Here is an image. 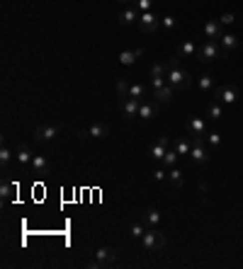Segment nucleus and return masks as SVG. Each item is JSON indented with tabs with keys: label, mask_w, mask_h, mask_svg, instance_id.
Wrapping results in <instances>:
<instances>
[{
	"label": "nucleus",
	"mask_w": 243,
	"mask_h": 269,
	"mask_svg": "<svg viewBox=\"0 0 243 269\" xmlns=\"http://www.w3.org/2000/svg\"><path fill=\"white\" fill-rule=\"evenodd\" d=\"M168 63V85H173L175 90H187L190 88V71H185L183 66H180V58L178 56H173L170 61H166Z\"/></svg>",
	"instance_id": "nucleus-1"
},
{
	"label": "nucleus",
	"mask_w": 243,
	"mask_h": 269,
	"mask_svg": "<svg viewBox=\"0 0 243 269\" xmlns=\"http://www.w3.org/2000/svg\"><path fill=\"white\" fill-rule=\"evenodd\" d=\"M141 248L146 252H161L166 248V235L161 231H156V228H149L144 233V238H141Z\"/></svg>",
	"instance_id": "nucleus-2"
},
{
	"label": "nucleus",
	"mask_w": 243,
	"mask_h": 269,
	"mask_svg": "<svg viewBox=\"0 0 243 269\" xmlns=\"http://www.w3.org/2000/svg\"><path fill=\"white\" fill-rule=\"evenodd\" d=\"M200 63H209V61H217V58H224L222 54V46L217 44V41H212V39H207L205 44L197 49V56H195Z\"/></svg>",
	"instance_id": "nucleus-3"
},
{
	"label": "nucleus",
	"mask_w": 243,
	"mask_h": 269,
	"mask_svg": "<svg viewBox=\"0 0 243 269\" xmlns=\"http://www.w3.org/2000/svg\"><path fill=\"white\" fill-rule=\"evenodd\" d=\"M190 160L195 165H207L209 162V150L205 145V136H192V148H190Z\"/></svg>",
	"instance_id": "nucleus-4"
},
{
	"label": "nucleus",
	"mask_w": 243,
	"mask_h": 269,
	"mask_svg": "<svg viewBox=\"0 0 243 269\" xmlns=\"http://www.w3.org/2000/svg\"><path fill=\"white\" fill-rule=\"evenodd\" d=\"M139 27H141V32H144V34H156V32L161 29V17H158L153 10H149V12H141Z\"/></svg>",
	"instance_id": "nucleus-5"
},
{
	"label": "nucleus",
	"mask_w": 243,
	"mask_h": 269,
	"mask_svg": "<svg viewBox=\"0 0 243 269\" xmlns=\"http://www.w3.org/2000/svg\"><path fill=\"white\" fill-rule=\"evenodd\" d=\"M56 136H58V126H54V124H41L34 129V141L37 143H49Z\"/></svg>",
	"instance_id": "nucleus-6"
},
{
	"label": "nucleus",
	"mask_w": 243,
	"mask_h": 269,
	"mask_svg": "<svg viewBox=\"0 0 243 269\" xmlns=\"http://www.w3.org/2000/svg\"><path fill=\"white\" fill-rule=\"evenodd\" d=\"M110 136V126L107 124H93L90 129H80L78 131V138H107Z\"/></svg>",
	"instance_id": "nucleus-7"
},
{
	"label": "nucleus",
	"mask_w": 243,
	"mask_h": 269,
	"mask_svg": "<svg viewBox=\"0 0 243 269\" xmlns=\"http://www.w3.org/2000/svg\"><path fill=\"white\" fill-rule=\"evenodd\" d=\"M114 260H117V255H114L112 248H97V250H95V262H97V267L100 269L112 267Z\"/></svg>",
	"instance_id": "nucleus-8"
},
{
	"label": "nucleus",
	"mask_w": 243,
	"mask_h": 269,
	"mask_svg": "<svg viewBox=\"0 0 243 269\" xmlns=\"http://www.w3.org/2000/svg\"><path fill=\"white\" fill-rule=\"evenodd\" d=\"M217 100H219L222 105H234V102L239 100L236 85H222V88H217Z\"/></svg>",
	"instance_id": "nucleus-9"
},
{
	"label": "nucleus",
	"mask_w": 243,
	"mask_h": 269,
	"mask_svg": "<svg viewBox=\"0 0 243 269\" xmlns=\"http://www.w3.org/2000/svg\"><path fill=\"white\" fill-rule=\"evenodd\" d=\"M197 44L192 41V39H185V41H180L178 44V49H175V56L183 61V58H192V56H197Z\"/></svg>",
	"instance_id": "nucleus-10"
},
{
	"label": "nucleus",
	"mask_w": 243,
	"mask_h": 269,
	"mask_svg": "<svg viewBox=\"0 0 243 269\" xmlns=\"http://www.w3.org/2000/svg\"><path fill=\"white\" fill-rule=\"evenodd\" d=\"M144 100H136V97H124L122 100V114L131 119V117H139V107H141Z\"/></svg>",
	"instance_id": "nucleus-11"
},
{
	"label": "nucleus",
	"mask_w": 243,
	"mask_h": 269,
	"mask_svg": "<svg viewBox=\"0 0 243 269\" xmlns=\"http://www.w3.org/2000/svg\"><path fill=\"white\" fill-rule=\"evenodd\" d=\"M156 114H158V102H156V100H144V102H141V107H139V119L151 122Z\"/></svg>",
	"instance_id": "nucleus-12"
},
{
	"label": "nucleus",
	"mask_w": 243,
	"mask_h": 269,
	"mask_svg": "<svg viewBox=\"0 0 243 269\" xmlns=\"http://www.w3.org/2000/svg\"><path fill=\"white\" fill-rule=\"evenodd\" d=\"M185 126H187V131H190V136H205L207 134V122L202 117H190Z\"/></svg>",
	"instance_id": "nucleus-13"
},
{
	"label": "nucleus",
	"mask_w": 243,
	"mask_h": 269,
	"mask_svg": "<svg viewBox=\"0 0 243 269\" xmlns=\"http://www.w3.org/2000/svg\"><path fill=\"white\" fill-rule=\"evenodd\" d=\"M173 95H175V88L173 85H163V88H156L153 90V100L158 102V105H168V102H173Z\"/></svg>",
	"instance_id": "nucleus-14"
},
{
	"label": "nucleus",
	"mask_w": 243,
	"mask_h": 269,
	"mask_svg": "<svg viewBox=\"0 0 243 269\" xmlns=\"http://www.w3.org/2000/svg\"><path fill=\"white\" fill-rule=\"evenodd\" d=\"M151 158L153 160H163V155L168 153V136H158V141L151 145Z\"/></svg>",
	"instance_id": "nucleus-15"
},
{
	"label": "nucleus",
	"mask_w": 243,
	"mask_h": 269,
	"mask_svg": "<svg viewBox=\"0 0 243 269\" xmlns=\"http://www.w3.org/2000/svg\"><path fill=\"white\" fill-rule=\"evenodd\" d=\"M219 46H222V54H231V51H236L239 49V39L234 34H222L219 36Z\"/></svg>",
	"instance_id": "nucleus-16"
},
{
	"label": "nucleus",
	"mask_w": 243,
	"mask_h": 269,
	"mask_svg": "<svg viewBox=\"0 0 243 269\" xmlns=\"http://www.w3.org/2000/svg\"><path fill=\"white\" fill-rule=\"evenodd\" d=\"M15 158H17L19 165H29L32 158H34V153H32V148L27 143H19L17 148H15Z\"/></svg>",
	"instance_id": "nucleus-17"
},
{
	"label": "nucleus",
	"mask_w": 243,
	"mask_h": 269,
	"mask_svg": "<svg viewBox=\"0 0 243 269\" xmlns=\"http://www.w3.org/2000/svg\"><path fill=\"white\" fill-rule=\"evenodd\" d=\"M139 19H141V17H139V12H136V7H134V5H131V7H124V10L119 12V22H122L124 27H131V24H136Z\"/></svg>",
	"instance_id": "nucleus-18"
},
{
	"label": "nucleus",
	"mask_w": 243,
	"mask_h": 269,
	"mask_svg": "<svg viewBox=\"0 0 243 269\" xmlns=\"http://www.w3.org/2000/svg\"><path fill=\"white\" fill-rule=\"evenodd\" d=\"M222 34H224V32H222V22H217V19H209V22L205 24V36H207V39L217 41V39H219Z\"/></svg>",
	"instance_id": "nucleus-19"
},
{
	"label": "nucleus",
	"mask_w": 243,
	"mask_h": 269,
	"mask_svg": "<svg viewBox=\"0 0 243 269\" xmlns=\"http://www.w3.org/2000/svg\"><path fill=\"white\" fill-rule=\"evenodd\" d=\"M29 165H32L34 175H46V172H49V160H46L44 155H34Z\"/></svg>",
	"instance_id": "nucleus-20"
},
{
	"label": "nucleus",
	"mask_w": 243,
	"mask_h": 269,
	"mask_svg": "<svg viewBox=\"0 0 243 269\" xmlns=\"http://www.w3.org/2000/svg\"><path fill=\"white\" fill-rule=\"evenodd\" d=\"M141 221L146 223V228H156V226H158V221H161V214H158L156 209H146L144 216H141Z\"/></svg>",
	"instance_id": "nucleus-21"
},
{
	"label": "nucleus",
	"mask_w": 243,
	"mask_h": 269,
	"mask_svg": "<svg viewBox=\"0 0 243 269\" xmlns=\"http://www.w3.org/2000/svg\"><path fill=\"white\" fill-rule=\"evenodd\" d=\"M146 92H149V88H146V85H141V83H131V85H129V97L146 100Z\"/></svg>",
	"instance_id": "nucleus-22"
},
{
	"label": "nucleus",
	"mask_w": 243,
	"mask_h": 269,
	"mask_svg": "<svg viewBox=\"0 0 243 269\" xmlns=\"http://www.w3.org/2000/svg\"><path fill=\"white\" fill-rule=\"evenodd\" d=\"M15 192H17V184H12V182L2 179V184H0V197H2V201H7V199L12 197Z\"/></svg>",
	"instance_id": "nucleus-23"
},
{
	"label": "nucleus",
	"mask_w": 243,
	"mask_h": 269,
	"mask_svg": "<svg viewBox=\"0 0 243 269\" xmlns=\"http://www.w3.org/2000/svg\"><path fill=\"white\" fill-rule=\"evenodd\" d=\"M190 148H192V143L187 141L185 136H178V138H175V150H178V155H190Z\"/></svg>",
	"instance_id": "nucleus-24"
},
{
	"label": "nucleus",
	"mask_w": 243,
	"mask_h": 269,
	"mask_svg": "<svg viewBox=\"0 0 243 269\" xmlns=\"http://www.w3.org/2000/svg\"><path fill=\"white\" fill-rule=\"evenodd\" d=\"M146 231H149V228H146V223H144V221H136V223H131V226H129L131 238H139V240L144 238V233H146Z\"/></svg>",
	"instance_id": "nucleus-25"
},
{
	"label": "nucleus",
	"mask_w": 243,
	"mask_h": 269,
	"mask_svg": "<svg viewBox=\"0 0 243 269\" xmlns=\"http://www.w3.org/2000/svg\"><path fill=\"white\" fill-rule=\"evenodd\" d=\"M168 75V63H153L151 66V78H166Z\"/></svg>",
	"instance_id": "nucleus-26"
},
{
	"label": "nucleus",
	"mask_w": 243,
	"mask_h": 269,
	"mask_svg": "<svg viewBox=\"0 0 243 269\" xmlns=\"http://www.w3.org/2000/svg\"><path fill=\"white\" fill-rule=\"evenodd\" d=\"M197 85H200L202 92H209V90L214 88V78H212L209 73H205V75H200V78H197Z\"/></svg>",
	"instance_id": "nucleus-27"
},
{
	"label": "nucleus",
	"mask_w": 243,
	"mask_h": 269,
	"mask_svg": "<svg viewBox=\"0 0 243 269\" xmlns=\"http://www.w3.org/2000/svg\"><path fill=\"white\" fill-rule=\"evenodd\" d=\"M207 114H209V119H222V114H224V107L222 105H217V102H212L209 107H207Z\"/></svg>",
	"instance_id": "nucleus-28"
},
{
	"label": "nucleus",
	"mask_w": 243,
	"mask_h": 269,
	"mask_svg": "<svg viewBox=\"0 0 243 269\" xmlns=\"http://www.w3.org/2000/svg\"><path fill=\"white\" fill-rule=\"evenodd\" d=\"M168 182L173 187H183V172L178 167H170V175H168Z\"/></svg>",
	"instance_id": "nucleus-29"
},
{
	"label": "nucleus",
	"mask_w": 243,
	"mask_h": 269,
	"mask_svg": "<svg viewBox=\"0 0 243 269\" xmlns=\"http://www.w3.org/2000/svg\"><path fill=\"white\" fill-rule=\"evenodd\" d=\"M178 158H180V155H178V150H175V148H168V153L163 155V165H166V167H175Z\"/></svg>",
	"instance_id": "nucleus-30"
},
{
	"label": "nucleus",
	"mask_w": 243,
	"mask_h": 269,
	"mask_svg": "<svg viewBox=\"0 0 243 269\" xmlns=\"http://www.w3.org/2000/svg\"><path fill=\"white\" fill-rule=\"evenodd\" d=\"M10 160H12V150H10L7 145H2V148H0V162H2V170H5V172H7Z\"/></svg>",
	"instance_id": "nucleus-31"
},
{
	"label": "nucleus",
	"mask_w": 243,
	"mask_h": 269,
	"mask_svg": "<svg viewBox=\"0 0 243 269\" xmlns=\"http://www.w3.org/2000/svg\"><path fill=\"white\" fill-rule=\"evenodd\" d=\"M136 56H139V51H122V54H119V63H122V66H131V63L136 61Z\"/></svg>",
	"instance_id": "nucleus-32"
},
{
	"label": "nucleus",
	"mask_w": 243,
	"mask_h": 269,
	"mask_svg": "<svg viewBox=\"0 0 243 269\" xmlns=\"http://www.w3.org/2000/svg\"><path fill=\"white\" fill-rule=\"evenodd\" d=\"M117 95H119L122 100L129 97V83H127V80H119V83H117Z\"/></svg>",
	"instance_id": "nucleus-33"
},
{
	"label": "nucleus",
	"mask_w": 243,
	"mask_h": 269,
	"mask_svg": "<svg viewBox=\"0 0 243 269\" xmlns=\"http://www.w3.org/2000/svg\"><path fill=\"white\" fill-rule=\"evenodd\" d=\"M161 27H166V29H175L178 27V22H175V17L173 15H166V17H161Z\"/></svg>",
	"instance_id": "nucleus-34"
},
{
	"label": "nucleus",
	"mask_w": 243,
	"mask_h": 269,
	"mask_svg": "<svg viewBox=\"0 0 243 269\" xmlns=\"http://www.w3.org/2000/svg\"><path fill=\"white\" fill-rule=\"evenodd\" d=\"M207 141H209V145H214V148H217V145L222 143V134H219V131H209Z\"/></svg>",
	"instance_id": "nucleus-35"
},
{
	"label": "nucleus",
	"mask_w": 243,
	"mask_h": 269,
	"mask_svg": "<svg viewBox=\"0 0 243 269\" xmlns=\"http://www.w3.org/2000/svg\"><path fill=\"white\" fill-rule=\"evenodd\" d=\"M131 2H134V7L141 10V12H149L151 10V0H131Z\"/></svg>",
	"instance_id": "nucleus-36"
},
{
	"label": "nucleus",
	"mask_w": 243,
	"mask_h": 269,
	"mask_svg": "<svg viewBox=\"0 0 243 269\" xmlns=\"http://www.w3.org/2000/svg\"><path fill=\"white\" fill-rule=\"evenodd\" d=\"M219 22H222V24H234L236 17H234V12H224V15L219 17Z\"/></svg>",
	"instance_id": "nucleus-37"
},
{
	"label": "nucleus",
	"mask_w": 243,
	"mask_h": 269,
	"mask_svg": "<svg viewBox=\"0 0 243 269\" xmlns=\"http://www.w3.org/2000/svg\"><path fill=\"white\" fill-rule=\"evenodd\" d=\"M153 179H156V182H166V179H168V175H166V170H161V167H158V170L153 172Z\"/></svg>",
	"instance_id": "nucleus-38"
},
{
	"label": "nucleus",
	"mask_w": 243,
	"mask_h": 269,
	"mask_svg": "<svg viewBox=\"0 0 243 269\" xmlns=\"http://www.w3.org/2000/svg\"><path fill=\"white\" fill-rule=\"evenodd\" d=\"M117 2H129V0H117Z\"/></svg>",
	"instance_id": "nucleus-39"
}]
</instances>
